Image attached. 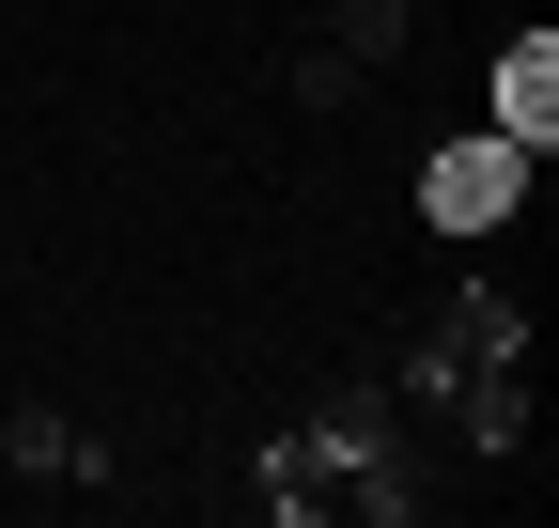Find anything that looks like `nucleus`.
<instances>
[{"label":"nucleus","instance_id":"obj_1","mask_svg":"<svg viewBox=\"0 0 559 528\" xmlns=\"http://www.w3.org/2000/svg\"><path fill=\"white\" fill-rule=\"evenodd\" d=\"M544 124H559V47H544V32H513V47H498V141H513V156H544Z\"/></svg>","mask_w":559,"mask_h":528},{"label":"nucleus","instance_id":"obj_2","mask_svg":"<svg viewBox=\"0 0 559 528\" xmlns=\"http://www.w3.org/2000/svg\"><path fill=\"white\" fill-rule=\"evenodd\" d=\"M498 203H513V141H466V156H436V218H451V233H481Z\"/></svg>","mask_w":559,"mask_h":528},{"label":"nucleus","instance_id":"obj_3","mask_svg":"<svg viewBox=\"0 0 559 528\" xmlns=\"http://www.w3.org/2000/svg\"><path fill=\"white\" fill-rule=\"evenodd\" d=\"M326 47L373 79V62H404V47H419V16H404V0H326Z\"/></svg>","mask_w":559,"mask_h":528},{"label":"nucleus","instance_id":"obj_4","mask_svg":"<svg viewBox=\"0 0 559 528\" xmlns=\"http://www.w3.org/2000/svg\"><path fill=\"white\" fill-rule=\"evenodd\" d=\"M296 109H358V62H342V47H296Z\"/></svg>","mask_w":559,"mask_h":528}]
</instances>
